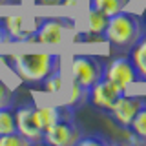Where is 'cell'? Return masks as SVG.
<instances>
[{
    "label": "cell",
    "instance_id": "cell-4",
    "mask_svg": "<svg viewBox=\"0 0 146 146\" xmlns=\"http://www.w3.org/2000/svg\"><path fill=\"white\" fill-rule=\"evenodd\" d=\"M104 79L121 86V88H126L130 84L141 82V75L137 71L135 64L131 62L130 55L128 57L121 55V57H115L106 62V66H104Z\"/></svg>",
    "mask_w": 146,
    "mask_h": 146
},
{
    "label": "cell",
    "instance_id": "cell-17",
    "mask_svg": "<svg viewBox=\"0 0 146 146\" xmlns=\"http://www.w3.org/2000/svg\"><path fill=\"white\" fill-rule=\"evenodd\" d=\"M86 93H88V90H84L77 80H73L71 82V88H70V93H68L66 106L71 108V110H75L77 106H80V104L86 100Z\"/></svg>",
    "mask_w": 146,
    "mask_h": 146
},
{
    "label": "cell",
    "instance_id": "cell-18",
    "mask_svg": "<svg viewBox=\"0 0 146 146\" xmlns=\"http://www.w3.org/2000/svg\"><path fill=\"white\" fill-rule=\"evenodd\" d=\"M17 131V122H15V113L11 108H0V135Z\"/></svg>",
    "mask_w": 146,
    "mask_h": 146
},
{
    "label": "cell",
    "instance_id": "cell-23",
    "mask_svg": "<svg viewBox=\"0 0 146 146\" xmlns=\"http://www.w3.org/2000/svg\"><path fill=\"white\" fill-rule=\"evenodd\" d=\"M7 40H9V36H7V33H6V27H4L2 20H0V44L7 42Z\"/></svg>",
    "mask_w": 146,
    "mask_h": 146
},
{
    "label": "cell",
    "instance_id": "cell-24",
    "mask_svg": "<svg viewBox=\"0 0 146 146\" xmlns=\"http://www.w3.org/2000/svg\"><path fill=\"white\" fill-rule=\"evenodd\" d=\"M60 6H64V7H75L77 6V0H62Z\"/></svg>",
    "mask_w": 146,
    "mask_h": 146
},
{
    "label": "cell",
    "instance_id": "cell-20",
    "mask_svg": "<svg viewBox=\"0 0 146 146\" xmlns=\"http://www.w3.org/2000/svg\"><path fill=\"white\" fill-rule=\"evenodd\" d=\"M13 106V90L0 79V108H11Z\"/></svg>",
    "mask_w": 146,
    "mask_h": 146
},
{
    "label": "cell",
    "instance_id": "cell-10",
    "mask_svg": "<svg viewBox=\"0 0 146 146\" xmlns=\"http://www.w3.org/2000/svg\"><path fill=\"white\" fill-rule=\"evenodd\" d=\"M66 22L60 18H44L35 26V42L46 44V46H55L62 42Z\"/></svg>",
    "mask_w": 146,
    "mask_h": 146
},
{
    "label": "cell",
    "instance_id": "cell-14",
    "mask_svg": "<svg viewBox=\"0 0 146 146\" xmlns=\"http://www.w3.org/2000/svg\"><path fill=\"white\" fill-rule=\"evenodd\" d=\"M106 24H108V17L104 13L97 11V9L90 7L88 11V27H90V33L95 35V36H102L104 35V29H106Z\"/></svg>",
    "mask_w": 146,
    "mask_h": 146
},
{
    "label": "cell",
    "instance_id": "cell-13",
    "mask_svg": "<svg viewBox=\"0 0 146 146\" xmlns=\"http://www.w3.org/2000/svg\"><path fill=\"white\" fill-rule=\"evenodd\" d=\"M128 2L130 0H90V7L104 13L106 17H111L115 13L122 11V9H126Z\"/></svg>",
    "mask_w": 146,
    "mask_h": 146
},
{
    "label": "cell",
    "instance_id": "cell-19",
    "mask_svg": "<svg viewBox=\"0 0 146 146\" xmlns=\"http://www.w3.org/2000/svg\"><path fill=\"white\" fill-rule=\"evenodd\" d=\"M31 143L26 139L24 135H20L18 131H11V133L0 135V146H29Z\"/></svg>",
    "mask_w": 146,
    "mask_h": 146
},
{
    "label": "cell",
    "instance_id": "cell-12",
    "mask_svg": "<svg viewBox=\"0 0 146 146\" xmlns=\"http://www.w3.org/2000/svg\"><path fill=\"white\" fill-rule=\"evenodd\" d=\"M130 58L139 71L141 80H146V33L141 35V38L130 48Z\"/></svg>",
    "mask_w": 146,
    "mask_h": 146
},
{
    "label": "cell",
    "instance_id": "cell-15",
    "mask_svg": "<svg viewBox=\"0 0 146 146\" xmlns=\"http://www.w3.org/2000/svg\"><path fill=\"white\" fill-rule=\"evenodd\" d=\"M128 130H130L139 141H144L146 143V104L137 111V115L133 117V121H131V124H130Z\"/></svg>",
    "mask_w": 146,
    "mask_h": 146
},
{
    "label": "cell",
    "instance_id": "cell-2",
    "mask_svg": "<svg viewBox=\"0 0 146 146\" xmlns=\"http://www.w3.org/2000/svg\"><path fill=\"white\" fill-rule=\"evenodd\" d=\"M141 35H143L141 18L133 15V13L122 9L115 15L108 17V24H106L102 38L113 48L130 49L141 38Z\"/></svg>",
    "mask_w": 146,
    "mask_h": 146
},
{
    "label": "cell",
    "instance_id": "cell-9",
    "mask_svg": "<svg viewBox=\"0 0 146 146\" xmlns=\"http://www.w3.org/2000/svg\"><path fill=\"white\" fill-rule=\"evenodd\" d=\"M9 40L13 42H35V26H29V20L24 15H7L2 18Z\"/></svg>",
    "mask_w": 146,
    "mask_h": 146
},
{
    "label": "cell",
    "instance_id": "cell-22",
    "mask_svg": "<svg viewBox=\"0 0 146 146\" xmlns=\"http://www.w3.org/2000/svg\"><path fill=\"white\" fill-rule=\"evenodd\" d=\"M62 0H35L36 6H44V7H51V6H60Z\"/></svg>",
    "mask_w": 146,
    "mask_h": 146
},
{
    "label": "cell",
    "instance_id": "cell-1",
    "mask_svg": "<svg viewBox=\"0 0 146 146\" xmlns=\"http://www.w3.org/2000/svg\"><path fill=\"white\" fill-rule=\"evenodd\" d=\"M7 58L13 71L26 82H42L60 66V57L55 53H15Z\"/></svg>",
    "mask_w": 146,
    "mask_h": 146
},
{
    "label": "cell",
    "instance_id": "cell-25",
    "mask_svg": "<svg viewBox=\"0 0 146 146\" xmlns=\"http://www.w3.org/2000/svg\"><path fill=\"white\" fill-rule=\"evenodd\" d=\"M13 4H18L15 0H0V6H13Z\"/></svg>",
    "mask_w": 146,
    "mask_h": 146
},
{
    "label": "cell",
    "instance_id": "cell-11",
    "mask_svg": "<svg viewBox=\"0 0 146 146\" xmlns=\"http://www.w3.org/2000/svg\"><path fill=\"white\" fill-rule=\"evenodd\" d=\"M35 110L44 131L62 119H73V110L68 108L66 104L64 106H35Z\"/></svg>",
    "mask_w": 146,
    "mask_h": 146
},
{
    "label": "cell",
    "instance_id": "cell-8",
    "mask_svg": "<svg viewBox=\"0 0 146 146\" xmlns=\"http://www.w3.org/2000/svg\"><path fill=\"white\" fill-rule=\"evenodd\" d=\"M80 137L82 131L75 124V119H62L44 131L42 143L51 146H70V144H77V141Z\"/></svg>",
    "mask_w": 146,
    "mask_h": 146
},
{
    "label": "cell",
    "instance_id": "cell-5",
    "mask_svg": "<svg viewBox=\"0 0 146 146\" xmlns=\"http://www.w3.org/2000/svg\"><path fill=\"white\" fill-rule=\"evenodd\" d=\"M15 122H17V131L24 135L31 144L42 143L44 130L40 126V121L36 117L35 104H22L15 110Z\"/></svg>",
    "mask_w": 146,
    "mask_h": 146
},
{
    "label": "cell",
    "instance_id": "cell-3",
    "mask_svg": "<svg viewBox=\"0 0 146 146\" xmlns=\"http://www.w3.org/2000/svg\"><path fill=\"white\" fill-rule=\"evenodd\" d=\"M104 66H106V62H102L99 57L82 53L75 55L71 60L73 80H77L84 90H90L95 82L104 79Z\"/></svg>",
    "mask_w": 146,
    "mask_h": 146
},
{
    "label": "cell",
    "instance_id": "cell-16",
    "mask_svg": "<svg viewBox=\"0 0 146 146\" xmlns=\"http://www.w3.org/2000/svg\"><path fill=\"white\" fill-rule=\"evenodd\" d=\"M62 84H64L62 73L58 71V70H55L53 73H49V75L42 80L44 91H46L48 95H58V93L62 91Z\"/></svg>",
    "mask_w": 146,
    "mask_h": 146
},
{
    "label": "cell",
    "instance_id": "cell-21",
    "mask_svg": "<svg viewBox=\"0 0 146 146\" xmlns=\"http://www.w3.org/2000/svg\"><path fill=\"white\" fill-rule=\"evenodd\" d=\"M108 144V141L100 135H90V137H80L77 141V146H102Z\"/></svg>",
    "mask_w": 146,
    "mask_h": 146
},
{
    "label": "cell",
    "instance_id": "cell-6",
    "mask_svg": "<svg viewBox=\"0 0 146 146\" xmlns=\"http://www.w3.org/2000/svg\"><path fill=\"white\" fill-rule=\"evenodd\" d=\"M124 93V88L113 84L106 79H100L99 82H95L93 86L88 90L86 93V100L91 104L93 108L102 110V111H110L111 106L115 104V100Z\"/></svg>",
    "mask_w": 146,
    "mask_h": 146
},
{
    "label": "cell",
    "instance_id": "cell-7",
    "mask_svg": "<svg viewBox=\"0 0 146 146\" xmlns=\"http://www.w3.org/2000/svg\"><path fill=\"white\" fill-rule=\"evenodd\" d=\"M146 104V99L144 97H137V95H126L122 93L121 97L115 100V104L110 110V117L111 121L115 122L117 126H121L122 130H128L133 121V117L137 115L141 108Z\"/></svg>",
    "mask_w": 146,
    "mask_h": 146
}]
</instances>
